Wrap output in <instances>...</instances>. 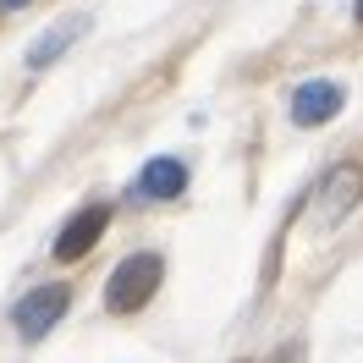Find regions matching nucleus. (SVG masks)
Listing matches in <instances>:
<instances>
[{"label": "nucleus", "instance_id": "1", "mask_svg": "<svg viewBox=\"0 0 363 363\" xmlns=\"http://www.w3.org/2000/svg\"><path fill=\"white\" fill-rule=\"evenodd\" d=\"M160 275H165V259H160V253H127L111 270V281H105V308H111V314H138V308L160 292Z\"/></svg>", "mask_w": 363, "mask_h": 363}, {"label": "nucleus", "instance_id": "2", "mask_svg": "<svg viewBox=\"0 0 363 363\" xmlns=\"http://www.w3.org/2000/svg\"><path fill=\"white\" fill-rule=\"evenodd\" d=\"M72 308V292L61 286V281H50V286H33V292L11 308V325H17V336L23 341H45L55 325H61V314Z\"/></svg>", "mask_w": 363, "mask_h": 363}, {"label": "nucleus", "instance_id": "3", "mask_svg": "<svg viewBox=\"0 0 363 363\" xmlns=\"http://www.w3.org/2000/svg\"><path fill=\"white\" fill-rule=\"evenodd\" d=\"M358 204H363V165H352V160L330 165V171L319 177V199H314L319 226H336V220H347Z\"/></svg>", "mask_w": 363, "mask_h": 363}, {"label": "nucleus", "instance_id": "4", "mask_svg": "<svg viewBox=\"0 0 363 363\" xmlns=\"http://www.w3.org/2000/svg\"><path fill=\"white\" fill-rule=\"evenodd\" d=\"M341 105H347V89L336 77H308V83L292 89V121L297 127H325L330 116H341Z\"/></svg>", "mask_w": 363, "mask_h": 363}, {"label": "nucleus", "instance_id": "5", "mask_svg": "<svg viewBox=\"0 0 363 363\" xmlns=\"http://www.w3.org/2000/svg\"><path fill=\"white\" fill-rule=\"evenodd\" d=\"M105 220H111V209H105V204L77 209L67 226H61V237H55V259H61V264H77V259H83L99 237H105Z\"/></svg>", "mask_w": 363, "mask_h": 363}, {"label": "nucleus", "instance_id": "6", "mask_svg": "<svg viewBox=\"0 0 363 363\" xmlns=\"http://www.w3.org/2000/svg\"><path fill=\"white\" fill-rule=\"evenodd\" d=\"M182 187H187V165H182V160H171V155L149 160V165L138 171V182H133V193H138V199H149V204H160V199H177Z\"/></svg>", "mask_w": 363, "mask_h": 363}, {"label": "nucleus", "instance_id": "7", "mask_svg": "<svg viewBox=\"0 0 363 363\" xmlns=\"http://www.w3.org/2000/svg\"><path fill=\"white\" fill-rule=\"evenodd\" d=\"M89 33V17H61L55 28H45L33 45H28V67H50V61H61L72 50V39H83Z\"/></svg>", "mask_w": 363, "mask_h": 363}, {"label": "nucleus", "instance_id": "8", "mask_svg": "<svg viewBox=\"0 0 363 363\" xmlns=\"http://www.w3.org/2000/svg\"><path fill=\"white\" fill-rule=\"evenodd\" d=\"M0 6H6V11H17V6H28V0H0Z\"/></svg>", "mask_w": 363, "mask_h": 363}, {"label": "nucleus", "instance_id": "9", "mask_svg": "<svg viewBox=\"0 0 363 363\" xmlns=\"http://www.w3.org/2000/svg\"><path fill=\"white\" fill-rule=\"evenodd\" d=\"M358 23H363V0H358Z\"/></svg>", "mask_w": 363, "mask_h": 363}]
</instances>
